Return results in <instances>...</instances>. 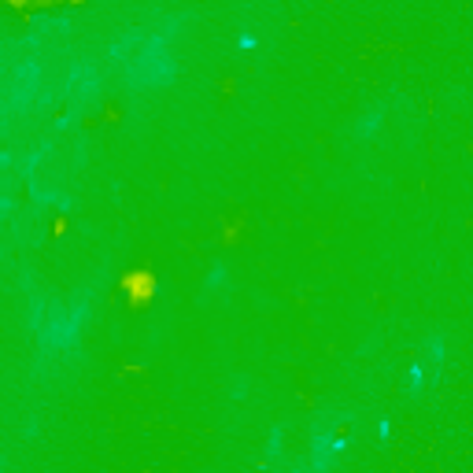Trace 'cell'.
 <instances>
[{"instance_id": "obj_1", "label": "cell", "mask_w": 473, "mask_h": 473, "mask_svg": "<svg viewBox=\"0 0 473 473\" xmlns=\"http://www.w3.org/2000/svg\"><path fill=\"white\" fill-rule=\"evenodd\" d=\"M255 44H259L255 34H241V37H236V49H244V52H248V49H255Z\"/></svg>"}]
</instances>
